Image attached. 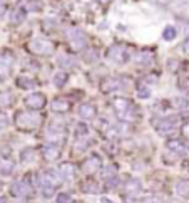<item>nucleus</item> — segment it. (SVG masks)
Listing matches in <instances>:
<instances>
[{"label": "nucleus", "instance_id": "nucleus-1", "mask_svg": "<svg viewBox=\"0 0 189 203\" xmlns=\"http://www.w3.org/2000/svg\"><path fill=\"white\" fill-rule=\"evenodd\" d=\"M172 34H176V32H174L172 29H167V30H166V37H171V35H172Z\"/></svg>", "mask_w": 189, "mask_h": 203}]
</instances>
